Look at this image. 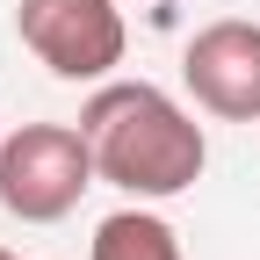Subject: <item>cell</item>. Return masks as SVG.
Here are the masks:
<instances>
[{"label": "cell", "instance_id": "1", "mask_svg": "<svg viewBox=\"0 0 260 260\" xmlns=\"http://www.w3.org/2000/svg\"><path fill=\"white\" fill-rule=\"evenodd\" d=\"M80 138L94 152V174L138 203L188 195L210 167V138L167 87L152 80H102L80 109Z\"/></svg>", "mask_w": 260, "mask_h": 260}, {"label": "cell", "instance_id": "2", "mask_svg": "<svg viewBox=\"0 0 260 260\" xmlns=\"http://www.w3.org/2000/svg\"><path fill=\"white\" fill-rule=\"evenodd\" d=\"M102 181L80 123H22L0 138V210L22 224H58L80 210V195Z\"/></svg>", "mask_w": 260, "mask_h": 260}, {"label": "cell", "instance_id": "3", "mask_svg": "<svg viewBox=\"0 0 260 260\" xmlns=\"http://www.w3.org/2000/svg\"><path fill=\"white\" fill-rule=\"evenodd\" d=\"M15 29L58 80L102 87L116 80V65L130 51V29L116 0H15Z\"/></svg>", "mask_w": 260, "mask_h": 260}, {"label": "cell", "instance_id": "4", "mask_svg": "<svg viewBox=\"0 0 260 260\" xmlns=\"http://www.w3.org/2000/svg\"><path fill=\"white\" fill-rule=\"evenodd\" d=\"M181 80L195 94V109H210L224 123H253L260 116V22H203L181 51Z\"/></svg>", "mask_w": 260, "mask_h": 260}, {"label": "cell", "instance_id": "5", "mask_svg": "<svg viewBox=\"0 0 260 260\" xmlns=\"http://www.w3.org/2000/svg\"><path fill=\"white\" fill-rule=\"evenodd\" d=\"M94 260H188L181 232L152 210H116L94 224Z\"/></svg>", "mask_w": 260, "mask_h": 260}, {"label": "cell", "instance_id": "6", "mask_svg": "<svg viewBox=\"0 0 260 260\" xmlns=\"http://www.w3.org/2000/svg\"><path fill=\"white\" fill-rule=\"evenodd\" d=\"M0 260H15V253H8V246H0Z\"/></svg>", "mask_w": 260, "mask_h": 260}]
</instances>
